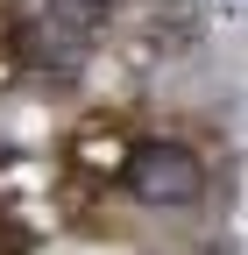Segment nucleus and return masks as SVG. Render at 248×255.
<instances>
[{
  "label": "nucleus",
  "mask_w": 248,
  "mask_h": 255,
  "mask_svg": "<svg viewBox=\"0 0 248 255\" xmlns=\"http://www.w3.org/2000/svg\"><path fill=\"white\" fill-rule=\"evenodd\" d=\"M128 191L142 206H199L206 199V163H199V149H184V142H142L128 149Z\"/></svg>",
  "instance_id": "obj_1"
},
{
  "label": "nucleus",
  "mask_w": 248,
  "mask_h": 255,
  "mask_svg": "<svg viewBox=\"0 0 248 255\" xmlns=\"http://www.w3.org/2000/svg\"><path fill=\"white\" fill-rule=\"evenodd\" d=\"M43 21H50V36L100 43V36H107V21H114V0H43Z\"/></svg>",
  "instance_id": "obj_2"
}]
</instances>
